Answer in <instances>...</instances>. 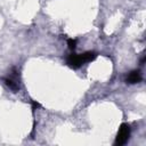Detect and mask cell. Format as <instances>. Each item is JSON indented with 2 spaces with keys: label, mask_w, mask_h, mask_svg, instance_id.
I'll return each instance as SVG.
<instances>
[{
  "label": "cell",
  "mask_w": 146,
  "mask_h": 146,
  "mask_svg": "<svg viewBox=\"0 0 146 146\" xmlns=\"http://www.w3.org/2000/svg\"><path fill=\"white\" fill-rule=\"evenodd\" d=\"M32 107H33V110H35V108L40 107V104L36 103V102H32Z\"/></svg>",
  "instance_id": "7"
},
{
  "label": "cell",
  "mask_w": 146,
  "mask_h": 146,
  "mask_svg": "<svg viewBox=\"0 0 146 146\" xmlns=\"http://www.w3.org/2000/svg\"><path fill=\"white\" fill-rule=\"evenodd\" d=\"M127 83L129 84H135V83H138L141 81V74L139 71L135 70V71H131L128 75H127V79H125Z\"/></svg>",
  "instance_id": "3"
},
{
  "label": "cell",
  "mask_w": 146,
  "mask_h": 146,
  "mask_svg": "<svg viewBox=\"0 0 146 146\" xmlns=\"http://www.w3.org/2000/svg\"><path fill=\"white\" fill-rule=\"evenodd\" d=\"M81 56H82V59H83V62H84V64L86 63H89V62H92L95 58H96V52H94V51H86V52H83V54H81Z\"/></svg>",
  "instance_id": "4"
},
{
  "label": "cell",
  "mask_w": 146,
  "mask_h": 146,
  "mask_svg": "<svg viewBox=\"0 0 146 146\" xmlns=\"http://www.w3.org/2000/svg\"><path fill=\"white\" fill-rule=\"evenodd\" d=\"M130 132H131V130H130L129 124L122 123L120 125V128H119V131H117V135H116V138H115V143L114 144L115 145H119V146L124 145L128 141L129 137H130Z\"/></svg>",
  "instance_id": "1"
},
{
  "label": "cell",
  "mask_w": 146,
  "mask_h": 146,
  "mask_svg": "<svg viewBox=\"0 0 146 146\" xmlns=\"http://www.w3.org/2000/svg\"><path fill=\"white\" fill-rule=\"evenodd\" d=\"M66 64L71 67V68H79L80 66H82L84 64L81 54H71L68 55V57L66 58Z\"/></svg>",
  "instance_id": "2"
},
{
  "label": "cell",
  "mask_w": 146,
  "mask_h": 146,
  "mask_svg": "<svg viewBox=\"0 0 146 146\" xmlns=\"http://www.w3.org/2000/svg\"><path fill=\"white\" fill-rule=\"evenodd\" d=\"M67 46H68V48H70L71 50H74L75 47H76V40H74V39H68V40H67Z\"/></svg>",
  "instance_id": "6"
},
{
  "label": "cell",
  "mask_w": 146,
  "mask_h": 146,
  "mask_svg": "<svg viewBox=\"0 0 146 146\" xmlns=\"http://www.w3.org/2000/svg\"><path fill=\"white\" fill-rule=\"evenodd\" d=\"M5 83H6V84H7V87H9L13 91H16V90L18 89L17 83H16V82H14L11 79H8V78H7V79H5Z\"/></svg>",
  "instance_id": "5"
}]
</instances>
